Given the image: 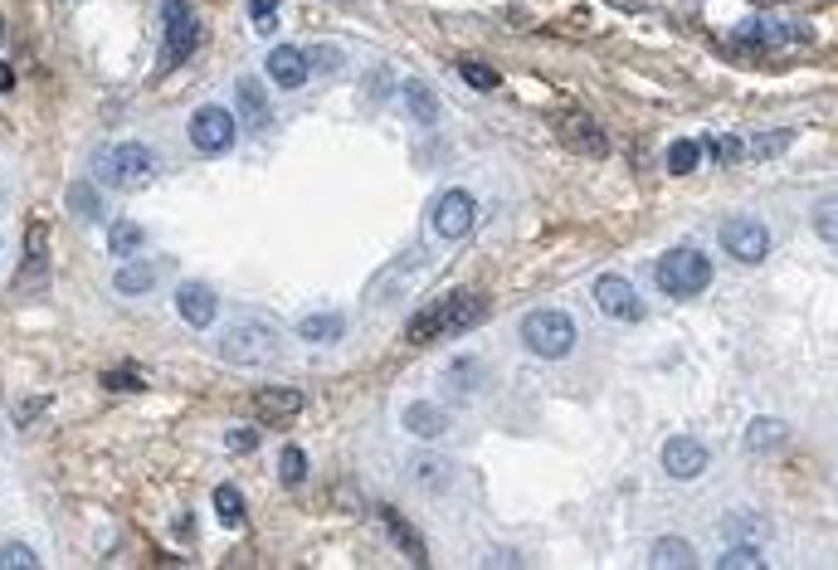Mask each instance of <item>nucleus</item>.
I'll use <instances>...</instances> for the list:
<instances>
[{"label": "nucleus", "instance_id": "obj_12", "mask_svg": "<svg viewBox=\"0 0 838 570\" xmlns=\"http://www.w3.org/2000/svg\"><path fill=\"white\" fill-rule=\"evenodd\" d=\"M254 415L264 424H288V419L303 415V390H288V385H268V390H254Z\"/></svg>", "mask_w": 838, "mask_h": 570}, {"label": "nucleus", "instance_id": "obj_25", "mask_svg": "<svg viewBox=\"0 0 838 570\" xmlns=\"http://www.w3.org/2000/svg\"><path fill=\"white\" fill-rule=\"evenodd\" d=\"M215 512H220V522H225V527H239V522H244V493H239L234 483L215 488Z\"/></svg>", "mask_w": 838, "mask_h": 570}, {"label": "nucleus", "instance_id": "obj_8", "mask_svg": "<svg viewBox=\"0 0 838 570\" xmlns=\"http://www.w3.org/2000/svg\"><path fill=\"white\" fill-rule=\"evenodd\" d=\"M722 249L736 264H761L765 254H770V229H765L761 220H726Z\"/></svg>", "mask_w": 838, "mask_h": 570}, {"label": "nucleus", "instance_id": "obj_40", "mask_svg": "<svg viewBox=\"0 0 838 570\" xmlns=\"http://www.w3.org/2000/svg\"><path fill=\"white\" fill-rule=\"evenodd\" d=\"M0 39H5V25H0Z\"/></svg>", "mask_w": 838, "mask_h": 570}, {"label": "nucleus", "instance_id": "obj_24", "mask_svg": "<svg viewBox=\"0 0 838 570\" xmlns=\"http://www.w3.org/2000/svg\"><path fill=\"white\" fill-rule=\"evenodd\" d=\"M156 283V264H122L117 268V293H147Z\"/></svg>", "mask_w": 838, "mask_h": 570}, {"label": "nucleus", "instance_id": "obj_7", "mask_svg": "<svg viewBox=\"0 0 838 570\" xmlns=\"http://www.w3.org/2000/svg\"><path fill=\"white\" fill-rule=\"evenodd\" d=\"M191 147L205 156H220L234 147V113L229 108H195L191 117Z\"/></svg>", "mask_w": 838, "mask_h": 570}, {"label": "nucleus", "instance_id": "obj_17", "mask_svg": "<svg viewBox=\"0 0 838 570\" xmlns=\"http://www.w3.org/2000/svg\"><path fill=\"white\" fill-rule=\"evenodd\" d=\"M405 429L419 434V439H444V434H449V415H444L439 405H429V400H415V405L405 410Z\"/></svg>", "mask_w": 838, "mask_h": 570}, {"label": "nucleus", "instance_id": "obj_34", "mask_svg": "<svg viewBox=\"0 0 838 570\" xmlns=\"http://www.w3.org/2000/svg\"><path fill=\"white\" fill-rule=\"evenodd\" d=\"M790 147V132H765V137H756V156H780Z\"/></svg>", "mask_w": 838, "mask_h": 570}, {"label": "nucleus", "instance_id": "obj_14", "mask_svg": "<svg viewBox=\"0 0 838 570\" xmlns=\"http://www.w3.org/2000/svg\"><path fill=\"white\" fill-rule=\"evenodd\" d=\"M268 78H273L278 88H303L307 83V54L303 49H293V44L268 49Z\"/></svg>", "mask_w": 838, "mask_h": 570}, {"label": "nucleus", "instance_id": "obj_27", "mask_svg": "<svg viewBox=\"0 0 838 570\" xmlns=\"http://www.w3.org/2000/svg\"><path fill=\"white\" fill-rule=\"evenodd\" d=\"M697 161H702V147H697V142H687V137L668 147V171H673V176H687Z\"/></svg>", "mask_w": 838, "mask_h": 570}, {"label": "nucleus", "instance_id": "obj_2", "mask_svg": "<svg viewBox=\"0 0 838 570\" xmlns=\"http://www.w3.org/2000/svg\"><path fill=\"white\" fill-rule=\"evenodd\" d=\"M93 176L103 186L117 190H142L156 181V156L142 147V142H122V147H103L93 156Z\"/></svg>", "mask_w": 838, "mask_h": 570}, {"label": "nucleus", "instance_id": "obj_35", "mask_svg": "<svg viewBox=\"0 0 838 570\" xmlns=\"http://www.w3.org/2000/svg\"><path fill=\"white\" fill-rule=\"evenodd\" d=\"M249 15L259 30H273V15H278V0H249Z\"/></svg>", "mask_w": 838, "mask_h": 570}, {"label": "nucleus", "instance_id": "obj_29", "mask_svg": "<svg viewBox=\"0 0 838 570\" xmlns=\"http://www.w3.org/2000/svg\"><path fill=\"white\" fill-rule=\"evenodd\" d=\"M722 570H761L765 556L756 551V546H731V551H722V561H717Z\"/></svg>", "mask_w": 838, "mask_h": 570}, {"label": "nucleus", "instance_id": "obj_13", "mask_svg": "<svg viewBox=\"0 0 838 570\" xmlns=\"http://www.w3.org/2000/svg\"><path fill=\"white\" fill-rule=\"evenodd\" d=\"M176 312H181L191 327H210L215 312H220L215 288H205V283H181V288H176Z\"/></svg>", "mask_w": 838, "mask_h": 570}, {"label": "nucleus", "instance_id": "obj_11", "mask_svg": "<svg viewBox=\"0 0 838 570\" xmlns=\"http://www.w3.org/2000/svg\"><path fill=\"white\" fill-rule=\"evenodd\" d=\"M707 468V449H702V439H687V434H678V439H668L663 444V473L668 478H697Z\"/></svg>", "mask_w": 838, "mask_h": 570}, {"label": "nucleus", "instance_id": "obj_22", "mask_svg": "<svg viewBox=\"0 0 838 570\" xmlns=\"http://www.w3.org/2000/svg\"><path fill=\"white\" fill-rule=\"evenodd\" d=\"M410 478H415L419 488H449L454 468H449L444 458H415V463H410Z\"/></svg>", "mask_w": 838, "mask_h": 570}, {"label": "nucleus", "instance_id": "obj_23", "mask_svg": "<svg viewBox=\"0 0 838 570\" xmlns=\"http://www.w3.org/2000/svg\"><path fill=\"white\" fill-rule=\"evenodd\" d=\"M142 239H147V229L132 225V220H117V225L108 229V249L122 254V259H127V254H137V249H142Z\"/></svg>", "mask_w": 838, "mask_h": 570}, {"label": "nucleus", "instance_id": "obj_3", "mask_svg": "<svg viewBox=\"0 0 838 570\" xmlns=\"http://www.w3.org/2000/svg\"><path fill=\"white\" fill-rule=\"evenodd\" d=\"M653 278H658V288L668 293V298H697L702 288H712V259L702 254V249H668L658 268H653Z\"/></svg>", "mask_w": 838, "mask_h": 570}, {"label": "nucleus", "instance_id": "obj_9", "mask_svg": "<svg viewBox=\"0 0 838 570\" xmlns=\"http://www.w3.org/2000/svg\"><path fill=\"white\" fill-rule=\"evenodd\" d=\"M595 303H600V312L614 317V322H639V317H644L639 288H634L629 278H619V273H605V278L595 283Z\"/></svg>", "mask_w": 838, "mask_h": 570}, {"label": "nucleus", "instance_id": "obj_4", "mask_svg": "<svg viewBox=\"0 0 838 570\" xmlns=\"http://www.w3.org/2000/svg\"><path fill=\"white\" fill-rule=\"evenodd\" d=\"M278 346V327L268 317H234L220 332V356L234 366H264Z\"/></svg>", "mask_w": 838, "mask_h": 570}, {"label": "nucleus", "instance_id": "obj_20", "mask_svg": "<svg viewBox=\"0 0 838 570\" xmlns=\"http://www.w3.org/2000/svg\"><path fill=\"white\" fill-rule=\"evenodd\" d=\"M342 332H346L342 312H317V317H303V322H298V337H303V342H337Z\"/></svg>", "mask_w": 838, "mask_h": 570}, {"label": "nucleus", "instance_id": "obj_33", "mask_svg": "<svg viewBox=\"0 0 838 570\" xmlns=\"http://www.w3.org/2000/svg\"><path fill=\"white\" fill-rule=\"evenodd\" d=\"M69 205H74L78 215H88V220H98V195H93V190H88V186H74V190H69Z\"/></svg>", "mask_w": 838, "mask_h": 570}, {"label": "nucleus", "instance_id": "obj_28", "mask_svg": "<svg viewBox=\"0 0 838 570\" xmlns=\"http://www.w3.org/2000/svg\"><path fill=\"white\" fill-rule=\"evenodd\" d=\"M39 566V551L20 546V541H5L0 546V570H35Z\"/></svg>", "mask_w": 838, "mask_h": 570}, {"label": "nucleus", "instance_id": "obj_5", "mask_svg": "<svg viewBox=\"0 0 838 570\" xmlns=\"http://www.w3.org/2000/svg\"><path fill=\"white\" fill-rule=\"evenodd\" d=\"M522 342L532 356H546V361H556V356H566L575 346V322L566 312H556V307H541V312H527V322H522Z\"/></svg>", "mask_w": 838, "mask_h": 570}, {"label": "nucleus", "instance_id": "obj_26", "mask_svg": "<svg viewBox=\"0 0 838 570\" xmlns=\"http://www.w3.org/2000/svg\"><path fill=\"white\" fill-rule=\"evenodd\" d=\"M780 439H785V424H780V419H756V424L746 429V449H756V454L770 449V444H780Z\"/></svg>", "mask_w": 838, "mask_h": 570}, {"label": "nucleus", "instance_id": "obj_6", "mask_svg": "<svg viewBox=\"0 0 838 570\" xmlns=\"http://www.w3.org/2000/svg\"><path fill=\"white\" fill-rule=\"evenodd\" d=\"M161 25H166V49H161V69H181L200 44V25H195L186 0H161Z\"/></svg>", "mask_w": 838, "mask_h": 570}, {"label": "nucleus", "instance_id": "obj_18", "mask_svg": "<svg viewBox=\"0 0 838 570\" xmlns=\"http://www.w3.org/2000/svg\"><path fill=\"white\" fill-rule=\"evenodd\" d=\"M405 103H410V117H415L419 127H434V122H439V93H434L424 78H410V83H405Z\"/></svg>", "mask_w": 838, "mask_h": 570}, {"label": "nucleus", "instance_id": "obj_41", "mask_svg": "<svg viewBox=\"0 0 838 570\" xmlns=\"http://www.w3.org/2000/svg\"><path fill=\"white\" fill-rule=\"evenodd\" d=\"M337 5H346V0H337Z\"/></svg>", "mask_w": 838, "mask_h": 570}, {"label": "nucleus", "instance_id": "obj_1", "mask_svg": "<svg viewBox=\"0 0 838 570\" xmlns=\"http://www.w3.org/2000/svg\"><path fill=\"white\" fill-rule=\"evenodd\" d=\"M483 317H488V298L483 293H449V298H439V303H429L424 312L410 317L405 342L429 346V342H439V337H458V332L478 327Z\"/></svg>", "mask_w": 838, "mask_h": 570}, {"label": "nucleus", "instance_id": "obj_15", "mask_svg": "<svg viewBox=\"0 0 838 570\" xmlns=\"http://www.w3.org/2000/svg\"><path fill=\"white\" fill-rule=\"evenodd\" d=\"M561 137H566V147H575V152H590V156L610 152L605 132H600V127H595L585 113H566V117H561Z\"/></svg>", "mask_w": 838, "mask_h": 570}, {"label": "nucleus", "instance_id": "obj_21", "mask_svg": "<svg viewBox=\"0 0 838 570\" xmlns=\"http://www.w3.org/2000/svg\"><path fill=\"white\" fill-rule=\"evenodd\" d=\"M653 566H678V570H687V566H697V551L687 546V541H678V536H663L658 546H653V556H648Z\"/></svg>", "mask_w": 838, "mask_h": 570}, {"label": "nucleus", "instance_id": "obj_37", "mask_svg": "<svg viewBox=\"0 0 838 570\" xmlns=\"http://www.w3.org/2000/svg\"><path fill=\"white\" fill-rule=\"evenodd\" d=\"M103 385H108V390H117V385H122V390H142V380L132 376V371H108Z\"/></svg>", "mask_w": 838, "mask_h": 570}, {"label": "nucleus", "instance_id": "obj_31", "mask_svg": "<svg viewBox=\"0 0 838 570\" xmlns=\"http://www.w3.org/2000/svg\"><path fill=\"white\" fill-rule=\"evenodd\" d=\"M278 473H283L288 488H298V483L307 478V454L303 449H283V454H278Z\"/></svg>", "mask_w": 838, "mask_h": 570}, {"label": "nucleus", "instance_id": "obj_38", "mask_svg": "<svg viewBox=\"0 0 838 570\" xmlns=\"http://www.w3.org/2000/svg\"><path fill=\"white\" fill-rule=\"evenodd\" d=\"M819 234L834 244V200H824V215H819Z\"/></svg>", "mask_w": 838, "mask_h": 570}, {"label": "nucleus", "instance_id": "obj_36", "mask_svg": "<svg viewBox=\"0 0 838 570\" xmlns=\"http://www.w3.org/2000/svg\"><path fill=\"white\" fill-rule=\"evenodd\" d=\"M225 444L234 449V454H249V449L259 444V434H254V429H229V439H225Z\"/></svg>", "mask_w": 838, "mask_h": 570}, {"label": "nucleus", "instance_id": "obj_39", "mask_svg": "<svg viewBox=\"0 0 838 570\" xmlns=\"http://www.w3.org/2000/svg\"><path fill=\"white\" fill-rule=\"evenodd\" d=\"M15 88V74H10V64H0V93H10Z\"/></svg>", "mask_w": 838, "mask_h": 570}, {"label": "nucleus", "instance_id": "obj_30", "mask_svg": "<svg viewBox=\"0 0 838 570\" xmlns=\"http://www.w3.org/2000/svg\"><path fill=\"white\" fill-rule=\"evenodd\" d=\"M458 74H463L468 88H478V93H493V88H497V74L488 69V64H478V59H463V64H458Z\"/></svg>", "mask_w": 838, "mask_h": 570}, {"label": "nucleus", "instance_id": "obj_19", "mask_svg": "<svg viewBox=\"0 0 838 570\" xmlns=\"http://www.w3.org/2000/svg\"><path fill=\"white\" fill-rule=\"evenodd\" d=\"M381 517H385V527H390V536H395V546H400V551H405L415 566H424V561H429V551H424V541H419L415 527H410V522L395 512V507H381Z\"/></svg>", "mask_w": 838, "mask_h": 570}, {"label": "nucleus", "instance_id": "obj_16", "mask_svg": "<svg viewBox=\"0 0 838 570\" xmlns=\"http://www.w3.org/2000/svg\"><path fill=\"white\" fill-rule=\"evenodd\" d=\"M234 98H239V117H244V127H249V132H268V98H264V83H259V78H239Z\"/></svg>", "mask_w": 838, "mask_h": 570}, {"label": "nucleus", "instance_id": "obj_10", "mask_svg": "<svg viewBox=\"0 0 838 570\" xmlns=\"http://www.w3.org/2000/svg\"><path fill=\"white\" fill-rule=\"evenodd\" d=\"M473 220H478V205H473L468 190H444L434 200V229H439V239H463L473 229Z\"/></svg>", "mask_w": 838, "mask_h": 570}, {"label": "nucleus", "instance_id": "obj_32", "mask_svg": "<svg viewBox=\"0 0 838 570\" xmlns=\"http://www.w3.org/2000/svg\"><path fill=\"white\" fill-rule=\"evenodd\" d=\"M307 69H322V74H337V69H346L342 49H332V44H317V49L307 54Z\"/></svg>", "mask_w": 838, "mask_h": 570}]
</instances>
